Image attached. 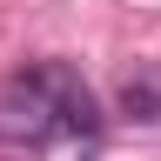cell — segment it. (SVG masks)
<instances>
[{
	"mask_svg": "<svg viewBox=\"0 0 161 161\" xmlns=\"http://www.w3.org/2000/svg\"><path fill=\"white\" fill-rule=\"evenodd\" d=\"M20 80H27V87L47 101V108H54V121H60L67 134H101V108H94L87 80H80L67 60H40V67H27Z\"/></svg>",
	"mask_w": 161,
	"mask_h": 161,
	"instance_id": "6da1fadb",
	"label": "cell"
},
{
	"mask_svg": "<svg viewBox=\"0 0 161 161\" xmlns=\"http://www.w3.org/2000/svg\"><path fill=\"white\" fill-rule=\"evenodd\" d=\"M54 134H60L54 108L14 74L7 87H0V141H27V148H40V141H54Z\"/></svg>",
	"mask_w": 161,
	"mask_h": 161,
	"instance_id": "7a4b0ae2",
	"label": "cell"
},
{
	"mask_svg": "<svg viewBox=\"0 0 161 161\" xmlns=\"http://www.w3.org/2000/svg\"><path fill=\"white\" fill-rule=\"evenodd\" d=\"M114 108L128 114V121H161V67L154 60H134L128 74H121V94H114Z\"/></svg>",
	"mask_w": 161,
	"mask_h": 161,
	"instance_id": "3957f363",
	"label": "cell"
}]
</instances>
